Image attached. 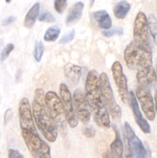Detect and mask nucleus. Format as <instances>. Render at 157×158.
<instances>
[{
    "label": "nucleus",
    "instance_id": "obj_1",
    "mask_svg": "<svg viewBox=\"0 0 157 158\" xmlns=\"http://www.w3.org/2000/svg\"><path fill=\"white\" fill-rule=\"evenodd\" d=\"M85 97L90 110H92L95 123L100 127H110L109 113L103 101L100 89L99 77L95 70L89 71L86 80Z\"/></svg>",
    "mask_w": 157,
    "mask_h": 158
},
{
    "label": "nucleus",
    "instance_id": "obj_2",
    "mask_svg": "<svg viewBox=\"0 0 157 158\" xmlns=\"http://www.w3.org/2000/svg\"><path fill=\"white\" fill-rule=\"evenodd\" d=\"M42 89H36L32 103V116L37 127L49 142L54 143L58 136V129L50 115Z\"/></svg>",
    "mask_w": 157,
    "mask_h": 158
},
{
    "label": "nucleus",
    "instance_id": "obj_3",
    "mask_svg": "<svg viewBox=\"0 0 157 158\" xmlns=\"http://www.w3.org/2000/svg\"><path fill=\"white\" fill-rule=\"evenodd\" d=\"M126 65L131 70L139 71L152 67V48L132 40L124 51Z\"/></svg>",
    "mask_w": 157,
    "mask_h": 158
},
{
    "label": "nucleus",
    "instance_id": "obj_4",
    "mask_svg": "<svg viewBox=\"0 0 157 158\" xmlns=\"http://www.w3.org/2000/svg\"><path fill=\"white\" fill-rule=\"evenodd\" d=\"M45 100L51 117L56 125L57 129L59 130L62 133L65 132L66 131L67 120L62 102L60 97L54 91H49L45 95Z\"/></svg>",
    "mask_w": 157,
    "mask_h": 158
},
{
    "label": "nucleus",
    "instance_id": "obj_5",
    "mask_svg": "<svg viewBox=\"0 0 157 158\" xmlns=\"http://www.w3.org/2000/svg\"><path fill=\"white\" fill-rule=\"evenodd\" d=\"M99 77L100 89H101L103 101L106 107H108L109 113L114 120H120L122 117V110L115 101L109 77L106 73H102Z\"/></svg>",
    "mask_w": 157,
    "mask_h": 158
},
{
    "label": "nucleus",
    "instance_id": "obj_6",
    "mask_svg": "<svg viewBox=\"0 0 157 158\" xmlns=\"http://www.w3.org/2000/svg\"><path fill=\"white\" fill-rule=\"evenodd\" d=\"M25 143L33 158H52L50 147L42 140L38 134L22 131Z\"/></svg>",
    "mask_w": 157,
    "mask_h": 158
},
{
    "label": "nucleus",
    "instance_id": "obj_7",
    "mask_svg": "<svg viewBox=\"0 0 157 158\" xmlns=\"http://www.w3.org/2000/svg\"><path fill=\"white\" fill-rule=\"evenodd\" d=\"M133 40L143 46L152 48L148 19L143 12L137 14L134 21Z\"/></svg>",
    "mask_w": 157,
    "mask_h": 158
},
{
    "label": "nucleus",
    "instance_id": "obj_8",
    "mask_svg": "<svg viewBox=\"0 0 157 158\" xmlns=\"http://www.w3.org/2000/svg\"><path fill=\"white\" fill-rule=\"evenodd\" d=\"M111 71L122 102L126 105L129 104L130 97L128 91L127 78L123 73V66L119 61L114 62L111 67Z\"/></svg>",
    "mask_w": 157,
    "mask_h": 158
},
{
    "label": "nucleus",
    "instance_id": "obj_9",
    "mask_svg": "<svg viewBox=\"0 0 157 158\" xmlns=\"http://www.w3.org/2000/svg\"><path fill=\"white\" fill-rule=\"evenodd\" d=\"M135 95L146 118L149 121H153L155 117V110L154 100L150 93V89L138 86L135 89Z\"/></svg>",
    "mask_w": 157,
    "mask_h": 158
},
{
    "label": "nucleus",
    "instance_id": "obj_10",
    "mask_svg": "<svg viewBox=\"0 0 157 158\" xmlns=\"http://www.w3.org/2000/svg\"><path fill=\"white\" fill-rule=\"evenodd\" d=\"M59 93L60 98H61L63 107H64L67 123H69L70 127H76L78 125V118H77L75 114V110H74L73 102H72L70 91L66 84L61 83L59 86Z\"/></svg>",
    "mask_w": 157,
    "mask_h": 158
},
{
    "label": "nucleus",
    "instance_id": "obj_11",
    "mask_svg": "<svg viewBox=\"0 0 157 158\" xmlns=\"http://www.w3.org/2000/svg\"><path fill=\"white\" fill-rule=\"evenodd\" d=\"M72 102H73L74 110L77 118L83 124H88L90 121L91 117L90 108L88 105L86 97L83 91L78 89L74 92Z\"/></svg>",
    "mask_w": 157,
    "mask_h": 158
},
{
    "label": "nucleus",
    "instance_id": "obj_12",
    "mask_svg": "<svg viewBox=\"0 0 157 158\" xmlns=\"http://www.w3.org/2000/svg\"><path fill=\"white\" fill-rule=\"evenodd\" d=\"M18 117L22 131H27L34 134H38L35 129L30 104L26 97L22 99L18 104Z\"/></svg>",
    "mask_w": 157,
    "mask_h": 158
},
{
    "label": "nucleus",
    "instance_id": "obj_13",
    "mask_svg": "<svg viewBox=\"0 0 157 158\" xmlns=\"http://www.w3.org/2000/svg\"><path fill=\"white\" fill-rule=\"evenodd\" d=\"M125 131L128 140V145L135 158H147V151L140 140L133 131L132 128L128 122H125Z\"/></svg>",
    "mask_w": 157,
    "mask_h": 158
},
{
    "label": "nucleus",
    "instance_id": "obj_14",
    "mask_svg": "<svg viewBox=\"0 0 157 158\" xmlns=\"http://www.w3.org/2000/svg\"><path fill=\"white\" fill-rule=\"evenodd\" d=\"M129 97H130V105L132 106V113L135 117V123L139 126V127L141 129L144 134H149L151 133V127L150 125L147 122V120L143 117L141 111H140L138 101L135 97V94L132 91L129 92Z\"/></svg>",
    "mask_w": 157,
    "mask_h": 158
},
{
    "label": "nucleus",
    "instance_id": "obj_15",
    "mask_svg": "<svg viewBox=\"0 0 157 158\" xmlns=\"http://www.w3.org/2000/svg\"><path fill=\"white\" fill-rule=\"evenodd\" d=\"M136 80L139 86L149 89L155 86L157 82V76L153 67L142 69L137 72Z\"/></svg>",
    "mask_w": 157,
    "mask_h": 158
},
{
    "label": "nucleus",
    "instance_id": "obj_16",
    "mask_svg": "<svg viewBox=\"0 0 157 158\" xmlns=\"http://www.w3.org/2000/svg\"><path fill=\"white\" fill-rule=\"evenodd\" d=\"M64 75L71 85H77L82 77V67L72 63H67L64 66Z\"/></svg>",
    "mask_w": 157,
    "mask_h": 158
},
{
    "label": "nucleus",
    "instance_id": "obj_17",
    "mask_svg": "<svg viewBox=\"0 0 157 158\" xmlns=\"http://www.w3.org/2000/svg\"><path fill=\"white\" fill-rule=\"evenodd\" d=\"M84 9V3L83 2H77L69 9L68 15L66 16V23L67 26H71L80 19L83 15V11Z\"/></svg>",
    "mask_w": 157,
    "mask_h": 158
},
{
    "label": "nucleus",
    "instance_id": "obj_18",
    "mask_svg": "<svg viewBox=\"0 0 157 158\" xmlns=\"http://www.w3.org/2000/svg\"><path fill=\"white\" fill-rule=\"evenodd\" d=\"M92 17L97 26L104 30H108L112 27V19L106 10H99L92 13Z\"/></svg>",
    "mask_w": 157,
    "mask_h": 158
},
{
    "label": "nucleus",
    "instance_id": "obj_19",
    "mask_svg": "<svg viewBox=\"0 0 157 158\" xmlns=\"http://www.w3.org/2000/svg\"><path fill=\"white\" fill-rule=\"evenodd\" d=\"M115 137L113 142L110 144V153L113 158L124 157V145L120 137V134L116 128L114 127Z\"/></svg>",
    "mask_w": 157,
    "mask_h": 158
},
{
    "label": "nucleus",
    "instance_id": "obj_20",
    "mask_svg": "<svg viewBox=\"0 0 157 158\" xmlns=\"http://www.w3.org/2000/svg\"><path fill=\"white\" fill-rule=\"evenodd\" d=\"M40 9V3L35 2L33 6L31 7L29 12L26 14L24 20V26L27 29H31L33 27L34 24L35 23L37 18L38 16Z\"/></svg>",
    "mask_w": 157,
    "mask_h": 158
},
{
    "label": "nucleus",
    "instance_id": "obj_21",
    "mask_svg": "<svg viewBox=\"0 0 157 158\" xmlns=\"http://www.w3.org/2000/svg\"><path fill=\"white\" fill-rule=\"evenodd\" d=\"M130 9L131 5L127 1L119 2L115 5L113 8L114 15L118 19H123L126 18Z\"/></svg>",
    "mask_w": 157,
    "mask_h": 158
},
{
    "label": "nucleus",
    "instance_id": "obj_22",
    "mask_svg": "<svg viewBox=\"0 0 157 158\" xmlns=\"http://www.w3.org/2000/svg\"><path fill=\"white\" fill-rule=\"evenodd\" d=\"M60 32H61V29L58 26H51L46 30L43 39L46 42H54L59 36Z\"/></svg>",
    "mask_w": 157,
    "mask_h": 158
},
{
    "label": "nucleus",
    "instance_id": "obj_23",
    "mask_svg": "<svg viewBox=\"0 0 157 158\" xmlns=\"http://www.w3.org/2000/svg\"><path fill=\"white\" fill-rule=\"evenodd\" d=\"M148 25H149V30L151 34L153 42L157 45V19L152 14L148 17Z\"/></svg>",
    "mask_w": 157,
    "mask_h": 158
},
{
    "label": "nucleus",
    "instance_id": "obj_24",
    "mask_svg": "<svg viewBox=\"0 0 157 158\" xmlns=\"http://www.w3.org/2000/svg\"><path fill=\"white\" fill-rule=\"evenodd\" d=\"M45 51V46L44 44L42 41H37L35 42V49H34L33 52V56L34 59L36 62H40L42 57L43 53Z\"/></svg>",
    "mask_w": 157,
    "mask_h": 158
},
{
    "label": "nucleus",
    "instance_id": "obj_25",
    "mask_svg": "<svg viewBox=\"0 0 157 158\" xmlns=\"http://www.w3.org/2000/svg\"><path fill=\"white\" fill-rule=\"evenodd\" d=\"M38 20L40 22H44V23H52L55 22V18L50 12L46 11V12H43L42 13L40 14L39 16H38Z\"/></svg>",
    "mask_w": 157,
    "mask_h": 158
},
{
    "label": "nucleus",
    "instance_id": "obj_26",
    "mask_svg": "<svg viewBox=\"0 0 157 158\" xmlns=\"http://www.w3.org/2000/svg\"><path fill=\"white\" fill-rule=\"evenodd\" d=\"M102 34L106 37H111L114 35H122L123 34V29L121 27L112 28V29H109L108 30L103 31Z\"/></svg>",
    "mask_w": 157,
    "mask_h": 158
},
{
    "label": "nucleus",
    "instance_id": "obj_27",
    "mask_svg": "<svg viewBox=\"0 0 157 158\" xmlns=\"http://www.w3.org/2000/svg\"><path fill=\"white\" fill-rule=\"evenodd\" d=\"M15 46H14L12 43H9V44L6 45V47L3 49V50L2 51L1 56H0V61L3 62L8 58V56H9V54L13 51Z\"/></svg>",
    "mask_w": 157,
    "mask_h": 158
},
{
    "label": "nucleus",
    "instance_id": "obj_28",
    "mask_svg": "<svg viewBox=\"0 0 157 158\" xmlns=\"http://www.w3.org/2000/svg\"><path fill=\"white\" fill-rule=\"evenodd\" d=\"M67 2L66 0H55L54 2V8L58 13L62 14L66 9Z\"/></svg>",
    "mask_w": 157,
    "mask_h": 158
},
{
    "label": "nucleus",
    "instance_id": "obj_29",
    "mask_svg": "<svg viewBox=\"0 0 157 158\" xmlns=\"http://www.w3.org/2000/svg\"><path fill=\"white\" fill-rule=\"evenodd\" d=\"M75 35V30L72 29V30H71L70 32H69L67 34L64 35L61 39H60L59 43H61V44H66V43H70V42L74 39Z\"/></svg>",
    "mask_w": 157,
    "mask_h": 158
},
{
    "label": "nucleus",
    "instance_id": "obj_30",
    "mask_svg": "<svg viewBox=\"0 0 157 158\" xmlns=\"http://www.w3.org/2000/svg\"><path fill=\"white\" fill-rule=\"evenodd\" d=\"M83 134L87 138H93L95 136V131L92 127H86L83 130Z\"/></svg>",
    "mask_w": 157,
    "mask_h": 158
},
{
    "label": "nucleus",
    "instance_id": "obj_31",
    "mask_svg": "<svg viewBox=\"0 0 157 158\" xmlns=\"http://www.w3.org/2000/svg\"><path fill=\"white\" fill-rule=\"evenodd\" d=\"M9 158H24L22 154L15 149H9V153H8Z\"/></svg>",
    "mask_w": 157,
    "mask_h": 158
},
{
    "label": "nucleus",
    "instance_id": "obj_32",
    "mask_svg": "<svg viewBox=\"0 0 157 158\" xmlns=\"http://www.w3.org/2000/svg\"><path fill=\"white\" fill-rule=\"evenodd\" d=\"M15 20H16V17L9 16V17H7V18L5 19L2 22V26H9V25L12 24L14 22H15Z\"/></svg>",
    "mask_w": 157,
    "mask_h": 158
},
{
    "label": "nucleus",
    "instance_id": "obj_33",
    "mask_svg": "<svg viewBox=\"0 0 157 158\" xmlns=\"http://www.w3.org/2000/svg\"><path fill=\"white\" fill-rule=\"evenodd\" d=\"M12 116H13V114H12V109H8L6 110V114H5V117H4V123L5 124H7L12 118Z\"/></svg>",
    "mask_w": 157,
    "mask_h": 158
},
{
    "label": "nucleus",
    "instance_id": "obj_34",
    "mask_svg": "<svg viewBox=\"0 0 157 158\" xmlns=\"http://www.w3.org/2000/svg\"><path fill=\"white\" fill-rule=\"evenodd\" d=\"M103 158H113L112 157V154L109 152V151H106V152L103 154Z\"/></svg>",
    "mask_w": 157,
    "mask_h": 158
},
{
    "label": "nucleus",
    "instance_id": "obj_35",
    "mask_svg": "<svg viewBox=\"0 0 157 158\" xmlns=\"http://www.w3.org/2000/svg\"><path fill=\"white\" fill-rule=\"evenodd\" d=\"M154 104H155V110L157 114V90L155 93V97H154Z\"/></svg>",
    "mask_w": 157,
    "mask_h": 158
},
{
    "label": "nucleus",
    "instance_id": "obj_36",
    "mask_svg": "<svg viewBox=\"0 0 157 158\" xmlns=\"http://www.w3.org/2000/svg\"><path fill=\"white\" fill-rule=\"evenodd\" d=\"M156 76H157V65H156Z\"/></svg>",
    "mask_w": 157,
    "mask_h": 158
}]
</instances>
